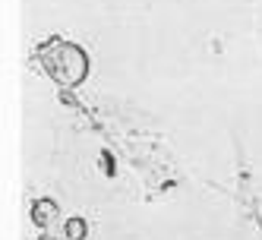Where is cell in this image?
<instances>
[{"label": "cell", "mask_w": 262, "mask_h": 240, "mask_svg": "<svg viewBox=\"0 0 262 240\" xmlns=\"http://www.w3.org/2000/svg\"><path fill=\"white\" fill-rule=\"evenodd\" d=\"M38 63L45 67V73L57 82V85H79L85 76H89V57H85V51L79 45H73V41H60V38H54L48 45H41L38 51Z\"/></svg>", "instance_id": "obj_1"}, {"label": "cell", "mask_w": 262, "mask_h": 240, "mask_svg": "<svg viewBox=\"0 0 262 240\" xmlns=\"http://www.w3.org/2000/svg\"><path fill=\"white\" fill-rule=\"evenodd\" d=\"M57 202L54 199H48V196H41V199H35L32 202V221L38 228H48V225H54V221H57Z\"/></svg>", "instance_id": "obj_2"}, {"label": "cell", "mask_w": 262, "mask_h": 240, "mask_svg": "<svg viewBox=\"0 0 262 240\" xmlns=\"http://www.w3.org/2000/svg\"><path fill=\"white\" fill-rule=\"evenodd\" d=\"M63 234H67V240H85V234H89V225L76 215V218H67V225H63Z\"/></svg>", "instance_id": "obj_3"}]
</instances>
